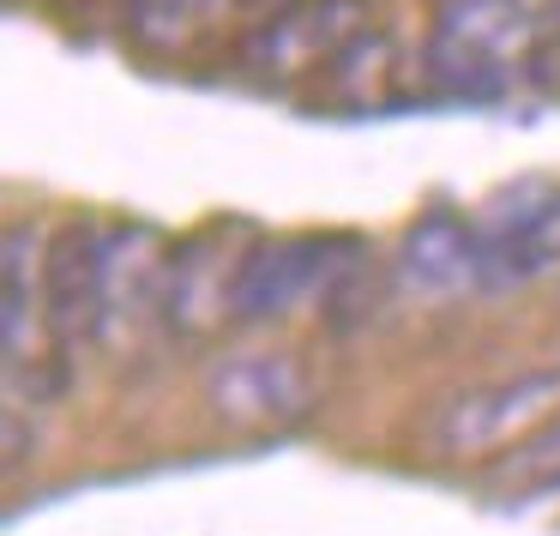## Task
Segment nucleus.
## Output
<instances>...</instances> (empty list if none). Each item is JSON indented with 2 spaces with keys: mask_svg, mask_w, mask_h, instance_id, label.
<instances>
[{
  "mask_svg": "<svg viewBox=\"0 0 560 536\" xmlns=\"http://www.w3.org/2000/svg\"><path fill=\"white\" fill-rule=\"evenodd\" d=\"M242 0H121V25L151 55H187L211 37Z\"/></svg>",
  "mask_w": 560,
  "mask_h": 536,
  "instance_id": "f8f14e48",
  "label": "nucleus"
},
{
  "mask_svg": "<svg viewBox=\"0 0 560 536\" xmlns=\"http://www.w3.org/2000/svg\"><path fill=\"white\" fill-rule=\"evenodd\" d=\"M7 386L13 398H49L67 386V350L49 331V307H43V254L37 230L7 235Z\"/></svg>",
  "mask_w": 560,
  "mask_h": 536,
  "instance_id": "0eeeda50",
  "label": "nucleus"
},
{
  "mask_svg": "<svg viewBox=\"0 0 560 536\" xmlns=\"http://www.w3.org/2000/svg\"><path fill=\"white\" fill-rule=\"evenodd\" d=\"M175 247L145 223L103 230V283H97V343H139L145 326H163Z\"/></svg>",
  "mask_w": 560,
  "mask_h": 536,
  "instance_id": "1a4fd4ad",
  "label": "nucleus"
},
{
  "mask_svg": "<svg viewBox=\"0 0 560 536\" xmlns=\"http://www.w3.org/2000/svg\"><path fill=\"white\" fill-rule=\"evenodd\" d=\"M290 7H307V0H242V13H259V19H278Z\"/></svg>",
  "mask_w": 560,
  "mask_h": 536,
  "instance_id": "4468645a",
  "label": "nucleus"
},
{
  "mask_svg": "<svg viewBox=\"0 0 560 536\" xmlns=\"http://www.w3.org/2000/svg\"><path fill=\"white\" fill-rule=\"evenodd\" d=\"M362 271V242L355 235H283V242H254L235 290V326H266L307 302H338L350 278Z\"/></svg>",
  "mask_w": 560,
  "mask_h": 536,
  "instance_id": "7ed1b4c3",
  "label": "nucleus"
},
{
  "mask_svg": "<svg viewBox=\"0 0 560 536\" xmlns=\"http://www.w3.org/2000/svg\"><path fill=\"white\" fill-rule=\"evenodd\" d=\"M206 404L223 428L278 434L319 410V374L302 350H230L206 374Z\"/></svg>",
  "mask_w": 560,
  "mask_h": 536,
  "instance_id": "423d86ee",
  "label": "nucleus"
},
{
  "mask_svg": "<svg viewBox=\"0 0 560 536\" xmlns=\"http://www.w3.org/2000/svg\"><path fill=\"white\" fill-rule=\"evenodd\" d=\"M560 416V374H518V380H488V386L452 392L422 428L428 458H482V452H512L536 428Z\"/></svg>",
  "mask_w": 560,
  "mask_h": 536,
  "instance_id": "20e7f679",
  "label": "nucleus"
},
{
  "mask_svg": "<svg viewBox=\"0 0 560 536\" xmlns=\"http://www.w3.org/2000/svg\"><path fill=\"white\" fill-rule=\"evenodd\" d=\"M362 37H374V19L362 0H307L278 19H259L242 37L235 61L278 91H326L331 97Z\"/></svg>",
  "mask_w": 560,
  "mask_h": 536,
  "instance_id": "f03ea898",
  "label": "nucleus"
},
{
  "mask_svg": "<svg viewBox=\"0 0 560 536\" xmlns=\"http://www.w3.org/2000/svg\"><path fill=\"white\" fill-rule=\"evenodd\" d=\"M560 61V0H434L428 85L458 103H500Z\"/></svg>",
  "mask_w": 560,
  "mask_h": 536,
  "instance_id": "f257e3e1",
  "label": "nucleus"
},
{
  "mask_svg": "<svg viewBox=\"0 0 560 536\" xmlns=\"http://www.w3.org/2000/svg\"><path fill=\"white\" fill-rule=\"evenodd\" d=\"M482 247V290H518L560 271V182L524 175L470 211Z\"/></svg>",
  "mask_w": 560,
  "mask_h": 536,
  "instance_id": "39448f33",
  "label": "nucleus"
},
{
  "mask_svg": "<svg viewBox=\"0 0 560 536\" xmlns=\"http://www.w3.org/2000/svg\"><path fill=\"white\" fill-rule=\"evenodd\" d=\"M97 283H103V230L97 223L55 230L49 254H43V307H49V331L67 356L79 343H97Z\"/></svg>",
  "mask_w": 560,
  "mask_h": 536,
  "instance_id": "9d476101",
  "label": "nucleus"
},
{
  "mask_svg": "<svg viewBox=\"0 0 560 536\" xmlns=\"http://www.w3.org/2000/svg\"><path fill=\"white\" fill-rule=\"evenodd\" d=\"M494 488L506 500L555 494V488H560V416H548L530 440H518V446L494 464Z\"/></svg>",
  "mask_w": 560,
  "mask_h": 536,
  "instance_id": "ddd939ff",
  "label": "nucleus"
},
{
  "mask_svg": "<svg viewBox=\"0 0 560 536\" xmlns=\"http://www.w3.org/2000/svg\"><path fill=\"white\" fill-rule=\"evenodd\" d=\"M398 271L416 295H470L482 290V247L464 211H428L404 230Z\"/></svg>",
  "mask_w": 560,
  "mask_h": 536,
  "instance_id": "9b49d317",
  "label": "nucleus"
},
{
  "mask_svg": "<svg viewBox=\"0 0 560 536\" xmlns=\"http://www.w3.org/2000/svg\"><path fill=\"white\" fill-rule=\"evenodd\" d=\"M247 254H254V242H242V230H206L175 247L163 326L187 343H206L223 326H235V290H242Z\"/></svg>",
  "mask_w": 560,
  "mask_h": 536,
  "instance_id": "6e6552de",
  "label": "nucleus"
}]
</instances>
